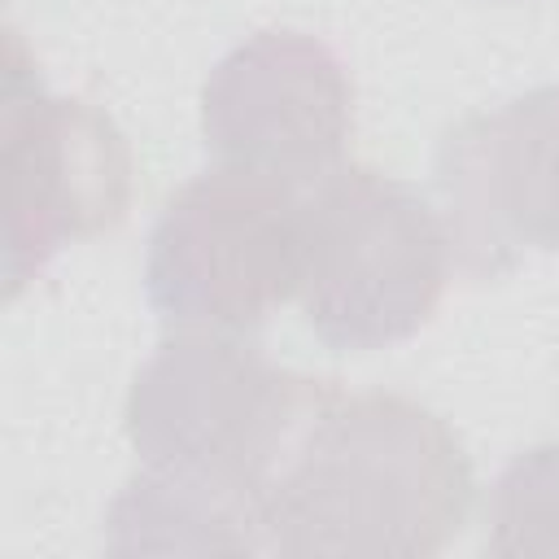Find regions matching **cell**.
Masks as SVG:
<instances>
[{
	"label": "cell",
	"mask_w": 559,
	"mask_h": 559,
	"mask_svg": "<svg viewBox=\"0 0 559 559\" xmlns=\"http://www.w3.org/2000/svg\"><path fill=\"white\" fill-rule=\"evenodd\" d=\"M271 555L424 559L472 511V463L450 424L402 393L323 389L266 498Z\"/></svg>",
	"instance_id": "obj_1"
},
{
	"label": "cell",
	"mask_w": 559,
	"mask_h": 559,
	"mask_svg": "<svg viewBox=\"0 0 559 559\" xmlns=\"http://www.w3.org/2000/svg\"><path fill=\"white\" fill-rule=\"evenodd\" d=\"M441 210L411 183L371 166H341L301 192L306 328L341 354H367L415 336L450 280Z\"/></svg>",
	"instance_id": "obj_2"
},
{
	"label": "cell",
	"mask_w": 559,
	"mask_h": 559,
	"mask_svg": "<svg viewBox=\"0 0 559 559\" xmlns=\"http://www.w3.org/2000/svg\"><path fill=\"white\" fill-rule=\"evenodd\" d=\"M328 384L275 367L231 332H175L131 380L127 441L144 467L214 480L262 502Z\"/></svg>",
	"instance_id": "obj_3"
},
{
	"label": "cell",
	"mask_w": 559,
	"mask_h": 559,
	"mask_svg": "<svg viewBox=\"0 0 559 559\" xmlns=\"http://www.w3.org/2000/svg\"><path fill=\"white\" fill-rule=\"evenodd\" d=\"M301 280V192L253 170L214 166L162 205L144 293L175 332L245 336L271 319Z\"/></svg>",
	"instance_id": "obj_4"
},
{
	"label": "cell",
	"mask_w": 559,
	"mask_h": 559,
	"mask_svg": "<svg viewBox=\"0 0 559 559\" xmlns=\"http://www.w3.org/2000/svg\"><path fill=\"white\" fill-rule=\"evenodd\" d=\"M4 297H17L48 258L122 223L131 201V148L83 96H52L31 70L17 31L4 57Z\"/></svg>",
	"instance_id": "obj_5"
},
{
	"label": "cell",
	"mask_w": 559,
	"mask_h": 559,
	"mask_svg": "<svg viewBox=\"0 0 559 559\" xmlns=\"http://www.w3.org/2000/svg\"><path fill=\"white\" fill-rule=\"evenodd\" d=\"M201 135L218 166L310 192L345 166L354 87L341 57L306 31H258L201 87Z\"/></svg>",
	"instance_id": "obj_6"
},
{
	"label": "cell",
	"mask_w": 559,
	"mask_h": 559,
	"mask_svg": "<svg viewBox=\"0 0 559 559\" xmlns=\"http://www.w3.org/2000/svg\"><path fill=\"white\" fill-rule=\"evenodd\" d=\"M432 175L450 258L467 280L559 253V83L459 118L437 144Z\"/></svg>",
	"instance_id": "obj_7"
},
{
	"label": "cell",
	"mask_w": 559,
	"mask_h": 559,
	"mask_svg": "<svg viewBox=\"0 0 559 559\" xmlns=\"http://www.w3.org/2000/svg\"><path fill=\"white\" fill-rule=\"evenodd\" d=\"M109 555H258L271 550L266 511L253 493L144 467L105 515Z\"/></svg>",
	"instance_id": "obj_8"
},
{
	"label": "cell",
	"mask_w": 559,
	"mask_h": 559,
	"mask_svg": "<svg viewBox=\"0 0 559 559\" xmlns=\"http://www.w3.org/2000/svg\"><path fill=\"white\" fill-rule=\"evenodd\" d=\"M485 550L559 555V441L515 454L489 489Z\"/></svg>",
	"instance_id": "obj_9"
}]
</instances>
